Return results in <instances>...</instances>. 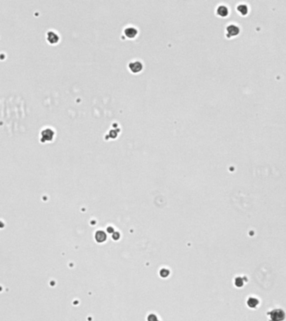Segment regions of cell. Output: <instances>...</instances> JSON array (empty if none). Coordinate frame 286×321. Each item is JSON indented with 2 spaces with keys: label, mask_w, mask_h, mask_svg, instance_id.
I'll return each mask as SVG.
<instances>
[{
  "label": "cell",
  "mask_w": 286,
  "mask_h": 321,
  "mask_svg": "<svg viewBox=\"0 0 286 321\" xmlns=\"http://www.w3.org/2000/svg\"><path fill=\"white\" fill-rule=\"evenodd\" d=\"M41 136H42V140L50 141L53 138V136H54V132L51 129L47 128L41 132Z\"/></svg>",
  "instance_id": "5"
},
{
  "label": "cell",
  "mask_w": 286,
  "mask_h": 321,
  "mask_svg": "<svg viewBox=\"0 0 286 321\" xmlns=\"http://www.w3.org/2000/svg\"><path fill=\"white\" fill-rule=\"evenodd\" d=\"M238 11L242 13L243 14H245V13L248 12V6L243 5V4H240V5L238 6Z\"/></svg>",
  "instance_id": "8"
},
{
  "label": "cell",
  "mask_w": 286,
  "mask_h": 321,
  "mask_svg": "<svg viewBox=\"0 0 286 321\" xmlns=\"http://www.w3.org/2000/svg\"><path fill=\"white\" fill-rule=\"evenodd\" d=\"M47 35H48V40H49L50 43H56V42H58L59 36L56 33L53 32V31H49Z\"/></svg>",
  "instance_id": "7"
},
{
  "label": "cell",
  "mask_w": 286,
  "mask_h": 321,
  "mask_svg": "<svg viewBox=\"0 0 286 321\" xmlns=\"http://www.w3.org/2000/svg\"><path fill=\"white\" fill-rule=\"evenodd\" d=\"M270 321H282L284 319V313L281 309H274L269 314Z\"/></svg>",
  "instance_id": "1"
},
{
  "label": "cell",
  "mask_w": 286,
  "mask_h": 321,
  "mask_svg": "<svg viewBox=\"0 0 286 321\" xmlns=\"http://www.w3.org/2000/svg\"><path fill=\"white\" fill-rule=\"evenodd\" d=\"M137 32H138L137 29H136L135 27H133V26H128V27H126V29H124V34H125V35H126V37L130 38V39H132V38L136 36Z\"/></svg>",
  "instance_id": "3"
},
{
  "label": "cell",
  "mask_w": 286,
  "mask_h": 321,
  "mask_svg": "<svg viewBox=\"0 0 286 321\" xmlns=\"http://www.w3.org/2000/svg\"><path fill=\"white\" fill-rule=\"evenodd\" d=\"M226 31H227V34L229 37L231 36H234V35H237L239 32V29L237 25H234V24H231V25H228L227 28H226Z\"/></svg>",
  "instance_id": "4"
},
{
  "label": "cell",
  "mask_w": 286,
  "mask_h": 321,
  "mask_svg": "<svg viewBox=\"0 0 286 321\" xmlns=\"http://www.w3.org/2000/svg\"><path fill=\"white\" fill-rule=\"evenodd\" d=\"M128 67H129V70L132 73H138L140 71H142V68H143V64L141 61L139 60H133V61L130 62L129 64H128Z\"/></svg>",
  "instance_id": "2"
},
{
  "label": "cell",
  "mask_w": 286,
  "mask_h": 321,
  "mask_svg": "<svg viewBox=\"0 0 286 321\" xmlns=\"http://www.w3.org/2000/svg\"><path fill=\"white\" fill-rule=\"evenodd\" d=\"M216 12L219 15L222 16V17H224V16H227L228 13V9L227 8V6L225 5H219L218 6L217 9H216Z\"/></svg>",
  "instance_id": "6"
}]
</instances>
